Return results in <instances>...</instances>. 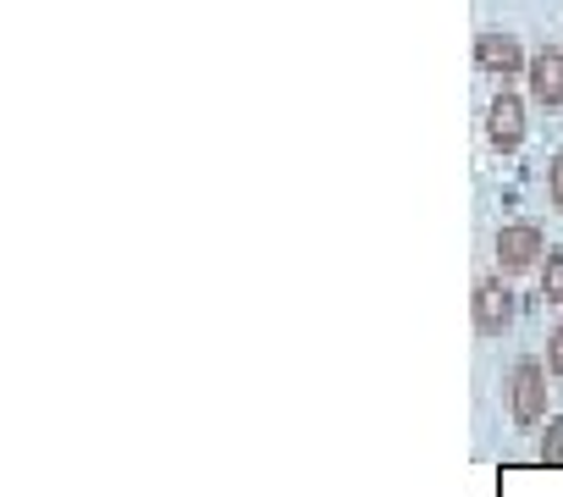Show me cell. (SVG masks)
I'll use <instances>...</instances> for the list:
<instances>
[{
    "label": "cell",
    "instance_id": "cell-2",
    "mask_svg": "<svg viewBox=\"0 0 563 497\" xmlns=\"http://www.w3.org/2000/svg\"><path fill=\"white\" fill-rule=\"evenodd\" d=\"M514 316H519V294L508 288V277H503V272L481 277L475 294H470V321H475V332H481V338H503V332L514 327Z\"/></svg>",
    "mask_w": 563,
    "mask_h": 497
},
{
    "label": "cell",
    "instance_id": "cell-5",
    "mask_svg": "<svg viewBox=\"0 0 563 497\" xmlns=\"http://www.w3.org/2000/svg\"><path fill=\"white\" fill-rule=\"evenodd\" d=\"M475 67L486 78H525V45L508 34V29H481L475 34Z\"/></svg>",
    "mask_w": 563,
    "mask_h": 497
},
{
    "label": "cell",
    "instance_id": "cell-7",
    "mask_svg": "<svg viewBox=\"0 0 563 497\" xmlns=\"http://www.w3.org/2000/svg\"><path fill=\"white\" fill-rule=\"evenodd\" d=\"M536 283H541L547 305H563V243H547V255L536 266Z\"/></svg>",
    "mask_w": 563,
    "mask_h": 497
},
{
    "label": "cell",
    "instance_id": "cell-4",
    "mask_svg": "<svg viewBox=\"0 0 563 497\" xmlns=\"http://www.w3.org/2000/svg\"><path fill=\"white\" fill-rule=\"evenodd\" d=\"M525 133H530V122H525V95H514L508 84L492 95V106H486V144L497 150V155H514L519 144H525Z\"/></svg>",
    "mask_w": 563,
    "mask_h": 497
},
{
    "label": "cell",
    "instance_id": "cell-10",
    "mask_svg": "<svg viewBox=\"0 0 563 497\" xmlns=\"http://www.w3.org/2000/svg\"><path fill=\"white\" fill-rule=\"evenodd\" d=\"M541 365H547V376H563V321L547 332V354H541Z\"/></svg>",
    "mask_w": 563,
    "mask_h": 497
},
{
    "label": "cell",
    "instance_id": "cell-6",
    "mask_svg": "<svg viewBox=\"0 0 563 497\" xmlns=\"http://www.w3.org/2000/svg\"><path fill=\"white\" fill-rule=\"evenodd\" d=\"M525 84H530V100L541 111H563V51L558 45H541L525 56Z\"/></svg>",
    "mask_w": 563,
    "mask_h": 497
},
{
    "label": "cell",
    "instance_id": "cell-1",
    "mask_svg": "<svg viewBox=\"0 0 563 497\" xmlns=\"http://www.w3.org/2000/svg\"><path fill=\"white\" fill-rule=\"evenodd\" d=\"M508 420L519 431H536L547 420V365L541 354H519L508 371Z\"/></svg>",
    "mask_w": 563,
    "mask_h": 497
},
{
    "label": "cell",
    "instance_id": "cell-3",
    "mask_svg": "<svg viewBox=\"0 0 563 497\" xmlns=\"http://www.w3.org/2000/svg\"><path fill=\"white\" fill-rule=\"evenodd\" d=\"M492 248H497V272H503V277H525V272H536L541 255H547V232H541L536 221H503Z\"/></svg>",
    "mask_w": 563,
    "mask_h": 497
},
{
    "label": "cell",
    "instance_id": "cell-9",
    "mask_svg": "<svg viewBox=\"0 0 563 497\" xmlns=\"http://www.w3.org/2000/svg\"><path fill=\"white\" fill-rule=\"evenodd\" d=\"M547 205H552V210H563V150L547 161Z\"/></svg>",
    "mask_w": 563,
    "mask_h": 497
},
{
    "label": "cell",
    "instance_id": "cell-8",
    "mask_svg": "<svg viewBox=\"0 0 563 497\" xmlns=\"http://www.w3.org/2000/svg\"><path fill=\"white\" fill-rule=\"evenodd\" d=\"M541 426H547V431H541L536 459H541V464H563V415H547Z\"/></svg>",
    "mask_w": 563,
    "mask_h": 497
}]
</instances>
